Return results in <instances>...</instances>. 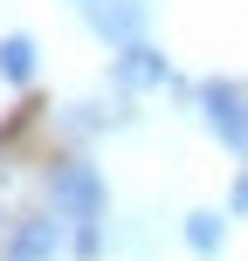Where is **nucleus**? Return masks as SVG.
I'll use <instances>...</instances> for the list:
<instances>
[{"label": "nucleus", "instance_id": "obj_7", "mask_svg": "<svg viewBox=\"0 0 248 261\" xmlns=\"http://www.w3.org/2000/svg\"><path fill=\"white\" fill-rule=\"evenodd\" d=\"M0 76H7V83H28V76H35V41H28V35H7V41H0Z\"/></svg>", "mask_w": 248, "mask_h": 261}, {"label": "nucleus", "instance_id": "obj_2", "mask_svg": "<svg viewBox=\"0 0 248 261\" xmlns=\"http://www.w3.org/2000/svg\"><path fill=\"white\" fill-rule=\"evenodd\" d=\"M200 110H207V130L228 144L235 158H248V90L235 83H207L200 90Z\"/></svg>", "mask_w": 248, "mask_h": 261}, {"label": "nucleus", "instance_id": "obj_8", "mask_svg": "<svg viewBox=\"0 0 248 261\" xmlns=\"http://www.w3.org/2000/svg\"><path fill=\"white\" fill-rule=\"evenodd\" d=\"M228 206H235V213H248V179H235V193H228Z\"/></svg>", "mask_w": 248, "mask_h": 261}, {"label": "nucleus", "instance_id": "obj_5", "mask_svg": "<svg viewBox=\"0 0 248 261\" xmlns=\"http://www.w3.org/2000/svg\"><path fill=\"white\" fill-rule=\"evenodd\" d=\"M152 83H172L166 55H159V48H145V41L118 48V90H152Z\"/></svg>", "mask_w": 248, "mask_h": 261}, {"label": "nucleus", "instance_id": "obj_4", "mask_svg": "<svg viewBox=\"0 0 248 261\" xmlns=\"http://www.w3.org/2000/svg\"><path fill=\"white\" fill-rule=\"evenodd\" d=\"M83 7H90V28L110 41V48H131V41L145 35V21H152L145 0H83Z\"/></svg>", "mask_w": 248, "mask_h": 261}, {"label": "nucleus", "instance_id": "obj_1", "mask_svg": "<svg viewBox=\"0 0 248 261\" xmlns=\"http://www.w3.org/2000/svg\"><path fill=\"white\" fill-rule=\"evenodd\" d=\"M49 206L76 227V248L97 254V220H104V172L90 158H69V165L49 172Z\"/></svg>", "mask_w": 248, "mask_h": 261}, {"label": "nucleus", "instance_id": "obj_3", "mask_svg": "<svg viewBox=\"0 0 248 261\" xmlns=\"http://www.w3.org/2000/svg\"><path fill=\"white\" fill-rule=\"evenodd\" d=\"M62 213H28V220H14V234H7V261H55L62 254Z\"/></svg>", "mask_w": 248, "mask_h": 261}, {"label": "nucleus", "instance_id": "obj_6", "mask_svg": "<svg viewBox=\"0 0 248 261\" xmlns=\"http://www.w3.org/2000/svg\"><path fill=\"white\" fill-rule=\"evenodd\" d=\"M186 248L214 261V254L228 248V220H221V213H186Z\"/></svg>", "mask_w": 248, "mask_h": 261}]
</instances>
